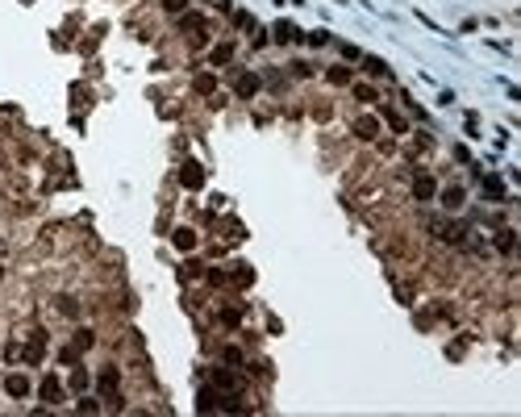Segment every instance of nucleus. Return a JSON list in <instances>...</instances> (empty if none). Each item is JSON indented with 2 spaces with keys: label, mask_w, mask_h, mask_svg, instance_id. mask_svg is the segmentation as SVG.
<instances>
[{
  "label": "nucleus",
  "mask_w": 521,
  "mask_h": 417,
  "mask_svg": "<svg viewBox=\"0 0 521 417\" xmlns=\"http://www.w3.org/2000/svg\"><path fill=\"white\" fill-rule=\"evenodd\" d=\"M42 397H46V401H58V384H54V380H46V384H42Z\"/></svg>",
  "instance_id": "3"
},
{
  "label": "nucleus",
  "mask_w": 521,
  "mask_h": 417,
  "mask_svg": "<svg viewBox=\"0 0 521 417\" xmlns=\"http://www.w3.org/2000/svg\"><path fill=\"white\" fill-rule=\"evenodd\" d=\"M180 180H184V184H188V188H196V184H200V171H196V163H188V167H184V176H180Z\"/></svg>",
  "instance_id": "1"
},
{
  "label": "nucleus",
  "mask_w": 521,
  "mask_h": 417,
  "mask_svg": "<svg viewBox=\"0 0 521 417\" xmlns=\"http://www.w3.org/2000/svg\"><path fill=\"white\" fill-rule=\"evenodd\" d=\"M8 392H13V397H25V380H21V376H8Z\"/></svg>",
  "instance_id": "2"
},
{
  "label": "nucleus",
  "mask_w": 521,
  "mask_h": 417,
  "mask_svg": "<svg viewBox=\"0 0 521 417\" xmlns=\"http://www.w3.org/2000/svg\"><path fill=\"white\" fill-rule=\"evenodd\" d=\"M367 71H371V75H384V71H388V67H384L380 59H367Z\"/></svg>",
  "instance_id": "5"
},
{
  "label": "nucleus",
  "mask_w": 521,
  "mask_h": 417,
  "mask_svg": "<svg viewBox=\"0 0 521 417\" xmlns=\"http://www.w3.org/2000/svg\"><path fill=\"white\" fill-rule=\"evenodd\" d=\"M100 388L113 392V388H117V372H104V376H100Z\"/></svg>",
  "instance_id": "4"
}]
</instances>
